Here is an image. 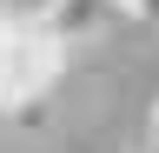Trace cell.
<instances>
[{
	"mask_svg": "<svg viewBox=\"0 0 159 153\" xmlns=\"http://www.w3.org/2000/svg\"><path fill=\"white\" fill-rule=\"evenodd\" d=\"M126 13H133V20H152V27H159V0H126Z\"/></svg>",
	"mask_w": 159,
	"mask_h": 153,
	"instance_id": "3957f363",
	"label": "cell"
},
{
	"mask_svg": "<svg viewBox=\"0 0 159 153\" xmlns=\"http://www.w3.org/2000/svg\"><path fill=\"white\" fill-rule=\"evenodd\" d=\"M60 60H66V47L47 33V20H13L7 47H0V113L40 120V100L60 80Z\"/></svg>",
	"mask_w": 159,
	"mask_h": 153,
	"instance_id": "6da1fadb",
	"label": "cell"
},
{
	"mask_svg": "<svg viewBox=\"0 0 159 153\" xmlns=\"http://www.w3.org/2000/svg\"><path fill=\"white\" fill-rule=\"evenodd\" d=\"M146 153H159V140H152V146H146Z\"/></svg>",
	"mask_w": 159,
	"mask_h": 153,
	"instance_id": "8992f818",
	"label": "cell"
},
{
	"mask_svg": "<svg viewBox=\"0 0 159 153\" xmlns=\"http://www.w3.org/2000/svg\"><path fill=\"white\" fill-rule=\"evenodd\" d=\"M7 33H13V13H0V47H7Z\"/></svg>",
	"mask_w": 159,
	"mask_h": 153,
	"instance_id": "277c9868",
	"label": "cell"
},
{
	"mask_svg": "<svg viewBox=\"0 0 159 153\" xmlns=\"http://www.w3.org/2000/svg\"><path fill=\"white\" fill-rule=\"evenodd\" d=\"M152 140H159V107H152Z\"/></svg>",
	"mask_w": 159,
	"mask_h": 153,
	"instance_id": "5b68a950",
	"label": "cell"
},
{
	"mask_svg": "<svg viewBox=\"0 0 159 153\" xmlns=\"http://www.w3.org/2000/svg\"><path fill=\"white\" fill-rule=\"evenodd\" d=\"M47 33L60 47H86V40H99L113 20H126V0H47Z\"/></svg>",
	"mask_w": 159,
	"mask_h": 153,
	"instance_id": "7a4b0ae2",
	"label": "cell"
}]
</instances>
